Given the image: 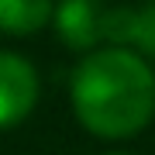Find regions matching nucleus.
<instances>
[{
	"label": "nucleus",
	"instance_id": "6",
	"mask_svg": "<svg viewBox=\"0 0 155 155\" xmlns=\"http://www.w3.org/2000/svg\"><path fill=\"white\" fill-rule=\"evenodd\" d=\"M104 155H131V152H104Z\"/></svg>",
	"mask_w": 155,
	"mask_h": 155
},
{
	"label": "nucleus",
	"instance_id": "2",
	"mask_svg": "<svg viewBox=\"0 0 155 155\" xmlns=\"http://www.w3.org/2000/svg\"><path fill=\"white\" fill-rule=\"evenodd\" d=\"M38 72L24 55L0 52V131L28 121L38 104Z\"/></svg>",
	"mask_w": 155,
	"mask_h": 155
},
{
	"label": "nucleus",
	"instance_id": "3",
	"mask_svg": "<svg viewBox=\"0 0 155 155\" xmlns=\"http://www.w3.org/2000/svg\"><path fill=\"white\" fill-rule=\"evenodd\" d=\"M104 41H110V48H131L145 62H155V0H145L141 7H107Z\"/></svg>",
	"mask_w": 155,
	"mask_h": 155
},
{
	"label": "nucleus",
	"instance_id": "5",
	"mask_svg": "<svg viewBox=\"0 0 155 155\" xmlns=\"http://www.w3.org/2000/svg\"><path fill=\"white\" fill-rule=\"evenodd\" d=\"M55 0H0V35L28 38L52 21Z\"/></svg>",
	"mask_w": 155,
	"mask_h": 155
},
{
	"label": "nucleus",
	"instance_id": "4",
	"mask_svg": "<svg viewBox=\"0 0 155 155\" xmlns=\"http://www.w3.org/2000/svg\"><path fill=\"white\" fill-rule=\"evenodd\" d=\"M104 11L100 0H55V38L72 52H93L97 41H104Z\"/></svg>",
	"mask_w": 155,
	"mask_h": 155
},
{
	"label": "nucleus",
	"instance_id": "1",
	"mask_svg": "<svg viewBox=\"0 0 155 155\" xmlns=\"http://www.w3.org/2000/svg\"><path fill=\"white\" fill-rule=\"evenodd\" d=\"M69 100L90 134L131 138L155 117V72L131 48H97L72 69Z\"/></svg>",
	"mask_w": 155,
	"mask_h": 155
}]
</instances>
